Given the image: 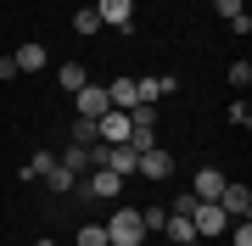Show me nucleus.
<instances>
[{
	"label": "nucleus",
	"mask_w": 252,
	"mask_h": 246,
	"mask_svg": "<svg viewBox=\"0 0 252 246\" xmlns=\"http://www.w3.org/2000/svg\"><path fill=\"white\" fill-rule=\"evenodd\" d=\"M146 241V224H140V207H118L107 219V246H140Z\"/></svg>",
	"instance_id": "f257e3e1"
},
{
	"label": "nucleus",
	"mask_w": 252,
	"mask_h": 246,
	"mask_svg": "<svg viewBox=\"0 0 252 246\" xmlns=\"http://www.w3.org/2000/svg\"><path fill=\"white\" fill-rule=\"evenodd\" d=\"M79 191L95 196V201H118V196H124V173H112V168H90V179H79Z\"/></svg>",
	"instance_id": "f03ea898"
},
{
	"label": "nucleus",
	"mask_w": 252,
	"mask_h": 246,
	"mask_svg": "<svg viewBox=\"0 0 252 246\" xmlns=\"http://www.w3.org/2000/svg\"><path fill=\"white\" fill-rule=\"evenodd\" d=\"M95 140H101V146H124V140H129V112L107 107V112L95 118Z\"/></svg>",
	"instance_id": "7ed1b4c3"
},
{
	"label": "nucleus",
	"mask_w": 252,
	"mask_h": 246,
	"mask_svg": "<svg viewBox=\"0 0 252 246\" xmlns=\"http://www.w3.org/2000/svg\"><path fill=\"white\" fill-rule=\"evenodd\" d=\"M190 224H196V235H202V241H207V235H224V229H230V219H224V207H219V201H196Z\"/></svg>",
	"instance_id": "20e7f679"
},
{
	"label": "nucleus",
	"mask_w": 252,
	"mask_h": 246,
	"mask_svg": "<svg viewBox=\"0 0 252 246\" xmlns=\"http://www.w3.org/2000/svg\"><path fill=\"white\" fill-rule=\"evenodd\" d=\"M112 101H107V84H84V90H73V112L79 118H101Z\"/></svg>",
	"instance_id": "39448f33"
},
{
	"label": "nucleus",
	"mask_w": 252,
	"mask_h": 246,
	"mask_svg": "<svg viewBox=\"0 0 252 246\" xmlns=\"http://www.w3.org/2000/svg\"><path fill=\"white\" fill-rule=\"evenodd\" d=\"M219 207H224V219H252V191L230 179L224 191H219Z\"/></svg>",
	"instance_id": "423d86ee"
},
{
	"label": "nucleus",
	"mask_w": 252,
	"mask_h": 246,
	"mask_svg": "<svg viewBox=\"0 0 252 246\" xmlns=\"http://www.w3.org/2000/svg\"><path fill=\"white\" fill-rule=\"evenodd\" d=\"M95 17H101V28H129L135 23V0H95Z\"/></svg>",
	"instance_id": "0eeeda50"
},
{
	"label": "nucleus",
	"mask_w": 252,
	"mask_h": 246,
	"mask_svg": "<svg viewBox=\"0 0 252 246\" xmlns=\"http://www.w3.org/2000/svg\"><path fill=\"white\" fill-rule=\"evenodd\" d=\"M135 173H146V179H168V173H174V157L162 151V146H152V151L135 157Z\"/></svg>",
	"instance_id": "6e6552de"
},
{
	"label": "nucleus",
	"mask_w": 252,
	"mask_h": 246,
	"mask_svg": "<svg viewBox=\"0 0 252 246\" xmlns=\"http://www.w3.org/2000/svg\"><path fill=\"white\" fill-rule=\"evenodd\" d=\"M224 168H196V185H190V196L196 201H219V191H224Z\"/></svg>",
	"instance_id": "1a4fd4ad"
},
{
	"label": "nucleus",
	"mask_w": 252,
	"mask_h": 246,
	"mask_svg": "<svg viewBox=\"0 0 252 246\" xmlns=\"http://www.w3.org/2000/svg\"><path fill=\"white\" fill-rule=\"evenodd\" d=\"M162 235H168L174 246H196L202 235H196V224L185 219V213H168V219H162Z\"/></svg>",
	"instance_id": "9d476101"
},
{
	"label": "nucleus",
	"mask_w": 252,
	"mask_h": 246,
	"mask_svg": "<svg viewBox=\"0 0 252 246\" xmlns=\"http://www.w3.org/2000/svg\"><path fill=\"white\" fill-rule=\"evenodd\" d=\"M11 62H17V73H39V67L51 62V51L39 45V39H28V45H17V56H11Z\"/></svg>",
	"instance_id": "9b49d317"
},
{
	"label": "nucleus",
	"mask_w": 252,
	"mask_h": 246,
	"mask_svg": "<svg viewBox=\"0 0 252 246\" xmlns=\"http://www.w3.org/2000/svg\"><path fill=\"white\" fill-rule=\"evenodd\" d=\"M135 90H140L146 107H157L162 95H174V90H180V79H168V73H162V79H135Z\"/></svg>",
	"instance_id": "f8f14e48"
},
{
	"label": "nucleus",
	"mask_w": 252,
	"mask_h": 246,
	"mask_svg": "<svg viewBox=\"0 0 252 246\" xmlns=\"http://www.w3.org/2000/svg\"><path fill=\"white\" fill-rule=\"evenodd\" d=\"M107 101L118 112H129V107H140V90H135V79H112L107 84Z\"/></svg>",
	"instance_id": "ddd939ff"
},
{
	"label": "nucleus",
	"mask_w": 252,
	"mask_h": 246,
	"mask_svg": "<svg viewBox=\"0 0 252 246\" xmlns=\"http://www.w3.org/2000/svg\"><path fill=\"white\" fill-rule=\"evenodd\" d=\"M51 168H56V151H34V157H28V168H17V179H45Z\"/></svg>",
	"instance_id": "4468645a"
},
{
	"label": "nucleus",
	"mask_w": 252,
	"mask_h": 246,
	"mask_svg": "<svg viewBox=\"0 0 252 246\" xmlns=\"http://www.w3.org/2000/svg\"><path fill=\"white\" fill-rule=\"evenodd\" d=\"M45 185H51V191H56V196H67V191H79V173H73V168H62V163H56V168L45 173Z\"/></svg>",
	"instance_id": "2eb2a0df"
},
{
	"label": "nucleus",
	"mask_w": 252,
	"mask_h": 246,
	"mask_svg": "<svg viewBox=\"0 0 252 246\" xmlns=\"http://www.w3.org/2000/svg\"><path fill=\"white\" fill-rule=\"evenodd\" d=\"M56 79H62V90H67V95L90 84V73H84V62H62V73H56Z\"/></svg>",
	"instance_id": "dca6fc26"
},
{
	"label": "nucleus",
	"mask_w": 252,
	"mask_h": 246,
	"mask_svg": "<svg viewBox=\"0 0 252 246\" xmlns=\"http://www.w3.org/2000/svg\"><path fill=\"white\" fill-rule=\"evenodd\" d=\"M101 168H112V173H135V151L129 146H107V163Z\"/></svg>",
	"instance_id": "f3484780"
},
{
	"label": "nucleus",
	"mask_w": 252,
	"mask_h": 246,
	"mask_svg": "<svg viewBox=\"0 0 252 246\" xmlns=\"http://www.w3.org/2000/svg\"><path fill=\"white\" fill-rule=\"evenodd\" d=\"M56 163H62V168H73V173H84V168H90V146H67Z\"/></svg>",
	"instance_id": "a211bd4d"
},
{
	"label": "nucleus",
	"mask_w": 252,
	"mask_h": 246,
	"mask_svg": "<svg viewBox=\"0 0 252 246\" xmlns=\"http://www.w3.org/2000/svg\"><path fill=\"white\" fill-rule=\"evenodd\" d=\"M73 146H95V118H73Z\"/></svg>",
	"instance_id": "6ab92c4d"
},
{
	"label": "nucleus",
	"mask_w": 252,
	"mask_h": 246,
	"mask_svg": "<svg viewBox=\"0 0 252 246\" xmlns=\"http://www.w3.org/2000/svg\"><path fill=\"white\" fill-rule=\"evenodd\" d=\"M73 28H79V34H101V17H95V6L73 11Z\"/></svg>",
	"instance_id": "aec40b11"
},
{
	"label": "nucleus",
	"mask_w": 252,
	"mask_h": 246,
	"mask_svg": "<svg viewBox=\"0 0 252 246\" xmlns=\"http://www.w3.org/2000/svg\"><path fill=\"white\" fill-rule=\"evenodd\" d=\"M230 84H235V90H247V84H252V62H247V56H235V62H230Z\"/></svg>",
	"instance_id": "412c9836"
},
{
	"label": "nucleus",
	"mask_w": 252,
	"mask_h": 246,
	"mask_svg": "<svg viewBox=\"0 0 252 246\" xmlns=\"http://www.w3.org/2000/svg\"><path fill=\"white\" fill-rule=\"evenodd\" d=\"M79 246H107V224H84L79 229Z\"/></svg>",
	"instance_id": "4be33fe9"
},
{
	"label": "nucleus",
	"mask_w": 252,
	"mask_h": 246,
	"mask_svg": "<svg viewBox=\"0 0 252 246\" xmlns=\"http://www.w3.org/2000/svg\"><path fill=\"white\" fill-rule=\"evenodd\" d=\"M230 241L235 246H252V219H230Z\"/></svg>",
	"instance_id": "5701e85b"
},
{
	"label": "nucleus",
	"mask_w": 252,
	"mask_h": 246,
	"mask_svg": "<svg viewBox=\"0 0 252 246\" xmlns=\"http://www.w3.org/2000/svg\"><path fill=\"white\" fill-rule=\"evenodd\" d=\"M213 11H219V17H224V23H235V17H241V11H247V0H213Z\"/></svg>",
	"instance_id": "b1692460"
},
{
	"label": "nucleus",
	"mask_w": 252,
	"mask_h": 246,
	"mask_svg": "<svg viewBox=\"0 0 252 246\" xmlns=\"http://www.w3.org/2000/svg\"><path fill=\"white\" fill-rule=\"evenodd\" d=\"M162 219H168L162 207H140V224H146V235H152V229H162Z\"/></svg>",
	"instance_id": "393cba45"
},
{
	"label": "nucleus",
	"mask_w": 252,
	"mask_h": 246,
	"mask_svg": "<svg viewBox=\"0 0 252 246\" xmlns=\"http://www.w3.org/2000/svg\"><path fill=\"white\" fill-rule=\"evenodd\" d=\"M230 123H235V129L252 123V107H247V101H235V107H230Z\"/></svg>",
	"instance_id": "a878e982"
},
{
	"label": "nucleus",
	"mask_w": 252,
	"mask_h": 246,
	"mask_svg": "<svg viewBox=\"0 0 252 246\" xmlns=\"http://www.w3.org/2000/svg\"><path fill=\"white\" fill-rule=\"evenodd\" d=\"M34 246H56V241H34Z\"/></svg>",
	"instance_id": "bb28decb"
},
{
	"label": "nucleus",
	"mask_w": 252,
	"mask_h": 246,
	"mask_svg": "<svg viewBox=\"0 0 252 246\" xmlns=\"http://www.w3.org/2000/svg\"><path fill=\"white\" fill-rule=\"evenodd\" d=\"M202 6H213V0H202Z\"/></svg>",
	"instance_id": "cd10ccee"
},
{
	"label": "nucleus",
	"mask_w": 252,
	"mask_h": 246,
	"mask_svg": "<svg viewBox=\"0 0 252 246\" xmlns=\"http://www.w3.org/2000/svg\"><path fill=\"white\" fill-rule=\"evenodd\" d=\"M140 246H146V241H140Z\"/></svg>",
	"instance_id": "c85d7f7f"
}]
</instances>
